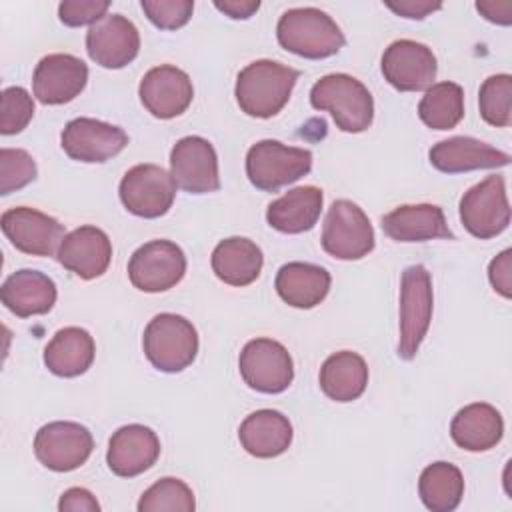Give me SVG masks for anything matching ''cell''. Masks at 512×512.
Wrapping results in <instances>:
<instances>
[{
	"label": "cell",
	"mask_w": 512,
	"mask_h": 512,
	"mask_svg": "<svg viewBox=\"0 0 512 512\" xmlns=\"http://www.w3.org/2000/svg\"><path fill=\"white\" fill-rule=\"evenodd\" d=\"M310 104L320 112H330L336 128L358 134L374 120V100L370 90L350 74H326L310 90Z\"/></svg>",
	"instance_id": "3957f363"
},
{
	"label": "cell",
	"mask_w": 512,
	"mask_h": 512,
	"mask_svg": "<svg viewBox=\"0 0 512 512\" xmlns=\"http://www.w3.org/2000/svg\"><path fill=\"white\" fill-rule=\"evenodd\" d=\"M0 132L12 136L22 132L34 116V100L22 86H8L2 90Z\"/></svg>",
	"instance_id": "8d00e7d4"
},
{
	"label": "cell",
	"mask_w": 512,
	"mask_h": 512,
	"mask_svg": "<svg viewBox=\"0 0 512 512\" xmlns=\"http://www.w3.org/2000/svg\"><path fill=\"white\" fill-rule=\"evenodd\" d=\"M382 76L400 92H422L434 84L438 64L434 52L416 40H394L382 54Z\"/></svg>",
	"instance_id": "4fadbf2b"
},
{
	"label": "cell",
	"mask_w": 512,
	"mask_h": 512,
	"mask_svg": "<svg viewBox=\"0 0 512 512\" xmlns=\"http://www.w3.org/2000/svg\"><path fill=\"white\" fill-rule=\"evenodd\" d=\"M138 50V28L122 14H106L86 32V52L102 68H124L138 56Z\"/></svg>",
	"instance_id": "e0dca14e"
},
{
	"label": "cell",
	"mask_w": 512,
	"mask_h": 512,
	"mask_svg": "<svg viewBox=\"0 0 512 512\" xmlns=\"http://www.w3.org/2000/svg\"><path fill=\"white\" fill-rule=\"evenodd\" d=\"M488 278L492 288L504 296L510 298L512 296V252L506 248L504 252H500L488 266Z\"/></svg>",
	"instance_id": "ab89813d"
},
{
	"label": "cell",
	"mask_w": 512,
	"mask_h": 512,
	"mask_svg": "<svg viewBox=\"0 0 512 512\" xmlns=\"http://www.w3.org/2000/svg\"><path fill=\"white\" fill-rule=\"evenodd\" d=\"M56 260L82 280L102 276L112 260V242L96 226H80L64 236Z\"/></svg>",
	"instance_id": "44dd1931"
},
{
	"label": "cell",
	"mask_w": 512,
	"mask_h": 512,
	"mask_svg": "<svg viewBox=\"0 0 512 512\" xmlns=\"http://www.w3.org/2000/svg\"><path fill=\"white\" fill-rule=\"evenodd\" d=\"M170 174L188 194H210L220 188L218 156L202 136L180 138L170 152Z\"/></svg>",
	"instance_id": "5bb4252c"
},
{
	"label": "cell",
	"mask_w": 512,
	"mask_h": 512,
	"mask_svg": "<svg viewBox=\"0 0 512 512\" xmlns=\"http://www.w3.org/2000/svg\"><path fill=\"white\" fill-rule=\"evenodd\" d=\"M176 182L170 172L156 164H136L120 180L124 208L140 218L164 216L176 198Z\"/></svg>",
	"instance_id": "9c48e42d"
},
{
	"label": "cell",
	"mask_w": 512,
	"mask_h": 512,
	"mask_svg": "<svg viewBox=\"0 0 512 512\" xmlns=\"http://www.w3.org/2000/svg\"><path fill=\"white\" fill-rule=\"evenodd\" d=\"M214 6L216 10L224 12L234 20H246L260 8V2L258 0H224V2H214Z\"/></svg>",
	"instance_id": "ee69618b"
},
{
	"label": "cell",
	"mask_w": 512,
	"mask_h": 512,
	"mask_svg": "<svg viewBox=\"0 0 512 512\" xmlns=\"http://www.w3.org/2000/svg\"><path fill=\"white\" fill-rule=\"evenodd\" d=\"M58 510L60 512H98L100 504L90 490L74 486L60 496Z\"/></svg>",
	"instance_id": "60d3db41"
},
{
	"label": "cell",
	"mask_w": 512,
	"mask_h": 512,
	"mask_svg": "<svg viewBox=\"0 0 512 512\" xmlns=\"http://www.w3.org/2000/svg\"><path fill=\"white\" fill-rule=\"evenodd\" d=\"M94 450L90 430L78 422L56 420L44 424L34 436V454L42 466L54 472L80 468Z\"/></svg>",
	"instance_id": "7c38bea8"
},
{
	"label": "cell",
	"mask_w": 512,
	"mask_h": 512,
	"mask_svg": "<svg viewBox=\"0 0 512 512\" xmlns=\"http://www.w3.org/2000/svg\"><path fill=\"white\" fill-rule=\"evenodd\" d=\"M434 308L432 278L426 266L412 264L400 280V340L398 356L412 360L428 334Z\"/></svg>",
	"instance_id": "5b68a950"
},
{
	"label": "cell",
	"mask_w": 512,
	"mask_h": 512,
	"mask_svg": "<svg viewBox=\"0 0 512 512\" xmlns=\"http://www.w3.org/2000/svg\"><path fill=\"white\" fill-rule=\"evenodd\" d=\"M96 354L94 338L80 326L60 328L44 348L46 368L60 378H76L84 374Z\"/></svg>",
	"instance_id": "f546056e"
},
{
	"label": "cell",
	"mask_w": 512,
	"mask_h": 512,
	"mask_svg": "<svg viewBox=\"0 0 512 512\" xmlns=\"http://www.w3.org/2000/svg\"><path fill=\"white\" fill-rule=\"evenodd\" d=\"M238 368L242 380L256 392L280 394L294 380L290 352L272 338H254L240 352Z\"/></svg>",
	"instance_id": "8fae6325"
},
{
	"label": "cell",
	"mask_w": 512,
	"mask_h": 512,
	"mask_svg": "<svg viewBox=\"0 0 512 512\" xmlns=\"http://www.w3.org/2000/svg\"><path fill=\"white\" fill-rule=\"evenodd\" d=\"M142 106L160 120H170L188 110L194 98L190 76L172 66L160 64L150 68L138 86Z\"/></svg>",
	"instance_id": "ac0fdd59"
},
{
	"label": "cell",
	"mask_w": 512,
	"mask_h": 512,
	"mask_svg": "<svg viewBox=\"0 0 512 512\" xmlns=\"http://www.w3.org/2000/svg\"><path fill=\"white\" fill-rule=\"evenodd\" d=\"M480 116L484 122L496 128L512 124V76L494 74L488 76L478 92Z\"/></svg>",
	"instance_id": "e575fe53"
},
{
	"label": "cell",
	"mask_w": 512,
	"mask_h": 512,
	"mask_svg": "<svg viewBox=\"0 0 512 512\" xmlns=\"http://www.w3.org/2000/svg\"><path fill=\"white\" fill-rule=\"evenodd\" d=\"M324 194L316 186H298L268 204L266 220L282 234H302L320 218Z\"/></svg>",
	"instance_id": "83f0119b"
},
{
	"label": "cell",
	"mask_w": 512,
	"mask_h": 512,
	"mask_svg": "<svg viewBox=\"0 0 512 512\" xmlns=\"http://www.w3.org/2000/svg\"><path fill=\"white\" fill-rule=\"evenodd\" d=\"M292 436L294 432L288 416L272 408L248 414L238 428L242 448L256 458H276L284 454L292 444Z\"/></svg>",
	"instance_id": "d4e9b609"
},
{
	"label": "cell",
	"mask_w": 512,
	"mask_h": 512,
	"mask_svg": "<svg viewBox=\"0 0 512 512\" xmlns=\"http://www.w3.org/2000/svg\"><path fill=\"white\" fill-rule=\"evenodd\" d=\"M184 274V250L172 240H150L142 244L128 262V278L132 286L148 294L174 288Z\"/></svg>",
	"instance_id": "30bf717a"
},
{
	"label": "cell",
	"mask_w": 512,
	"mask_h": 512,
	"mask_svg": "<svg viewBox=\"0 0 512 512\" xmlns=\"http://www.w3.org/2000/svg\"><path fill=\"white\" fill-rule=\"evenodd\" d=\"M108 8V0H64L58 6V18L64 26L78 28L86 24H96L106 16Z\"/></svg>",
	"instance_id": "f35d334b"
},
{
	"label": "cell",
	"mask_w": 512,
	"mask_h": 512,
	"mask_svg": "<svg viewBox=\"0 0 512 512\" xmlns=\"http://www.w3.org/2000/svg\"><path fill=\"white\" fill-rule=\"evenodd\" d=\"M160 456V440L156 432L144 424H126L118 428L106 452L108 468L122 478H134L150 470Z\"/></svg>",
	"instance_id": "ffe728a7"
},
{
	"label": "cell",
	"mask_w": 512,
	"mask_h": 512,
	"mask_svg": "<svg viewBox=\"0 0 512 512\" xmlns=\"http://www.w3.org/2000/svg\"><path fill=\"white\" fill-rule=\"evenodd\" d=\"M62 150L78 162L100 164L120 154L128 144V134L114 124L96 118H74L60 134Z\"/></svg>",
	"instance_id": "2e32d148"
},
{
	"label": "cell",
	"mask_w": 512,
	"mask_h": 512,
	"mask_svg": "<svg viewBox=\"0 0 512 512\" xmlns=\"http://www.w3.org/2000/svg\"><path fill=\"white\" fill-rule=\"evenodd\" d=\"M460 222L480 240L502 234L510 224V204L506 196V184L500 174H490L482 182L474 184L460 198Z\"/></svg>",
	"instance_id": "ba28073f"
},
{
	"label": "cell",
	"mask_w": 512,
	"mask_h": 512,
	"mask_svg": "<svg viewBox=\"0 0 512 512\" xmlns=\"http://www.w3.org/2000/svg\"><path fill=\"white\" fill-rule=\"evenodd\" d=\"M276 36L284 50L308 60L330 58L346 44L340 26L312 6L286 10L276 24Z\"/></svg>",
	"instance_id": "7a4b0ae2"
},
{
	"label": "cell",
	"mask_w": 512,
	"mask_h": 512,
	"mask_svg": "<svg viewBox=\"0 0 512 512\" xmlns=\"http://www.w3.org/2000/svg\"><path fill=\"white\" fill-rule=\"evenodd\" d=\"M312 170V152L278 140H260L246 154V176L262 192H276Z\"/></svg>",
	"instance_id": "8992f818"
},
{
	"label": "cell",
	"mask_w": 512,
	"mask_h": 512,
	"mask_svg": "<svg viewBox=\"0 0 512 512\" xmlns=\"http://www.w3.org/2000/svg\"><path fill=\"white\" fill-rule=\"evenodd\" d=\"M330 272L310 262H288L280 266L274 288L278 296L292 308H314L330 292Z\"/></svg>",
	"instance_id": "4316f807"
},
{
	"label": "cell",
	"mask_w": 512,
	"mask_h": 512,
	"mask_svg": "<svg viewBox=\"0 0 512 512\" xmlns=\"http://www.w3.org/2000/svg\"><path fill=\"white\" fill-rule=\"evenodd\" d=\"M148 20L160 30H178L192 18V0H142Z\"/></svg>",
	"instance_id": "74e56055"
},
{
	"label": "cell",
	"mask_w": 512,
	"mask_h": 512,
	"mask_svg": "<svg viewBox=\"0 0 512 512\" xmlns=\"http://www.w3.org/2000/svg\"><path fill=\"white\" fill-rule=\"evenodd\" d=\"M0 226L10 244L30 256H54L66 236L64 224L28 206H16L2 212Z\"/></svg>",
	"instance_id": "9a60e30c"
},
{
	"label": "cell",
	"mask_w": 512,
	"mask_h": 512,
	"mask_svg": "<svg viewBox=\"0 0 512 512\" xmlns=\"http://www.w3.org/2000/svg\"><path fill=\"white\" fill-rule=\"evenodd\" d=\"M420 120L432 130H450L464 118V90L456 82L432 84L418 104Z\"/></svg>",
	"instance_id": "d6a6232c"
},
{
	"label": "cell",
	"mask_w": 512,
	"mask_h": 512,
	"mask_svg": "<svg viewBox=\"0 0 512 512\" xmlns=\"http://www.w3.org/2000/svg\"><path fill=\"white\" fill-rule=\"evenodd\" d=\"M320 388L334 402H352L360 398L368 384V366L352 350L330 354L320 368Z\"/></svg>",
	"instance_id": "4dcf8cb0"
},
{
	"label": "cell",
	"mask_w": 512,
	"mask_h": 512,
	"mask_svg": "<svg viewBox=\"0 0 512 512\" xmlns=\"http://www.w3.org/2000/svg\"><path fill=\"white\" fill-rule=\"evenodd\" d=\"M476 10L494 24L508 26L512 22V4L510 2H476Z\"/></svg>",
	"instance_id": "7bdbcfd3"
},
{
	"label": "cell",
	"mask_w": 512,
	"mask_h": 512,
	"mask_svg": "<svg viewBox=\"0 0 512 512\" xmlns=\"http://www.w3.org/2000/svg\"><path fill=\"white\" fill-rule=\"evenodd\" d=\"M38 174L34 158L22 148L0 150V194L8 196L34 182Z\"/></svg>",
	"instance_id": "d590c367"
},
{
	"label": "cell",
	"mask_w": 512,
	"mask_h": 512,
	"mask_svg": "<svg viewBox=\"0 0 512 512\" xmlns=\"http://www.w3.org/2000/svg\"><path fill=\"white\" fill-rule=\"evenodd\" d=\"M194 508L192 488L172 476L156 480L138 500V512H192Z\"/></svg>",
	"instance_id": "836d02e7"
},
{
	"label": "cell",
	"mask_w": 512,
	"mask_h": 512,
	"mask_svg": "<svg viewBox=\"0 0 512 512\" xmlns=\"http://www.w3.org/2000/svg\"><path fill=\"white\" fill-rule=\"evenodd\" d=\"M430 164L444 174L508 166L510 154L472 136H452L434 144L428 152Z\"/></svg>",
	"instance_id": "7402d4cb"
},
{
	"label": "cell",
	"mask_w": 512,
	"mask_h": 512,
	"mask_svg": "<svg viewBox=\"0 0 512 512\" xmlns=\"http://www.w3.org/2000/svg\"><path fill=\"white\" fill-rule=\"evenodd\" d=\"M210 264L218 280L228 286L242 288L258 280L264 256L260 246L250 238L232 236L216 244Z\"/></svg>",
	"instance_id": "f1b7e54d"
},
{
	"label": "cell",
	"mask_w": 512,
	"mask_h": 512,
	"mask_svg": "<svg viewBox=\"0 0 512 512\" xmlns=\"http://www.w3.org/2000/svg\"><path fill=\"white\" fill-rule=\"evenodd\" d=\"M382 230L396 242L454 240L444 212L436 204H404L382 216Z\"/></svg>",
	"instance_id": "603a6c76"
},
{
	"label": "cell",
	"mask_w": 512,
	"mask_h": 512,
	"mask_svg": "<svg viewBox=\"0 0 512 512\" xmlns=\"http://www.w3.org/2000/svg\"><path fill=\"white\" fill-rule=\"evenodd\" d=\"M298 78L296 68L266 58L254 60L238 72L234 96L244 114L272 118L288 104Z\"/></svg>",
	"instance_id": "6da1fadb"
},
{
	"label": "cell",
	"mask_w": 512,
	"mask_h": 512,
	"mask_svg": "<svg viewBox=\"0 0 512 512\" xmlns=\"http://www.w3.org/2000/svg\"><path fill=\"white\" fill-rule=\"evenodd\" d=\"M418 494L428 510L452 512L464 496V476L450 462L428 464L418 478Z\"/></svg>",
	"instance_id": "1f68e13d"
},
{
	"label": "cell",
	"mask_w": 512,
	"mask_h": 512,
	"mask_svg": "<svg viewBox=\"0 0 512 512\" xmlns=\"http://www.w3.org/2000/svg\"><path fill=\"white\" fill-rule=\"evenodd\" d=\"M320 242L336 260H360L374 250V230L358 204L340 198L328 208Z\"/></svg>",
	"instance_id": "52a82bcc"
},
{
	"label": "cell",
	"mask_w": 512,
	"mask_h": 512,
	"mask_svg": "<svg viewBox=\"0 0 512 512\" xmlns=\"http://www.w3.org/2000/svg\"><path fill=\"white\" fill-rule=\"evenodd\" d=\"M88 82V66L72 54H48L44 56L32 76V92L38 102L46 106H58L72 102L84 90Z\"/></svg>",
	"instance_id": "d6986e66"
},
{
	"label": "cell",
	"mask_w": 512,
	"mask_h": 512,
	"mask_svg": "<svg viewBox=\"0 0 512 512\" xmlns=\"http://www.w3.org/2000/svg\"><path fill=\"white\" fill-rule=\"evenodd\" d=\"M142 348L156 370L176 374L196 360L198 332L184 316L162 312L144 328Z\"/></svg>",
	"instance_id": "277c9868"
},
{
	"label": "cell",
	"mask_w": 512,
	"mask_h": 512,
	"mask_svg": "<svg viewBox=\"0 0 512 512\" xmlns=\"http://www.w3.org/2000/svg\"><path fill=\"white\" fill-rule=\"evenodd\" d=\"M56 296L58 290L54 280L44 272L30 268L12 272L0 288L2 304L18 318L48 314L56 304Z\"/></svg>",
	"instance_id": "cb8c5ba5"
},
{
	"label": "cell",
	"mask_w": 512,
	"mask_h": 512,
	"mask_svg": "<svg viewBox=\"0 0 512 512\" xmlns=\"http://www.w3.org/2000/svg\"><path fill=\"white\" fill-rule=\"evenodd\" d=\"M386 6L398 16L412 18V20H422L428 14L442 8L440 2H430V0H400V2H386Z\"/></svg>",
	"instance_id": "b9f144b4"
},
{
	"label": "cell",
	"mask_w": 512,
	"mask_h": 512,
	"mask_svg": "<svg viewBox=\"0 0 512 512\" xmlns=\"http://www.w3.org/2000/svg\"><path fill=\"white\" fill-rule=\"evenodd\" d=\"M454 444L468 452H486L504 436L502 414L486 402H472L456 412L450 422Z\"/></svg>",
	"instance_id": "484cf974"
}]
</instances>
